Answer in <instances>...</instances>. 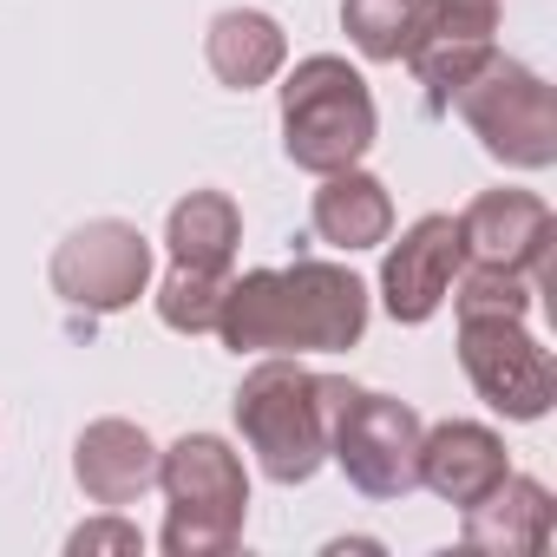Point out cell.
<instances>
[{"mask_svg":"<svg viewBox=\"0 0 557 557\" xmlns=\"http://www.w3.org/2000/svg\"><path fill=\"white\" fill-rule=\"evenodd\" d=\"M368 329V289L361 275L335 262H296V269H249L230 275L216 329L236 355H309V348H355Z\"/></svg>","mask_w":557,"mask_h":557,"instance_id":"6da1fadb","label":"cell"},{"mask_svg":"<svg viewBox=\"0 0 557 557\" xmlns=\"http://www.w3.org/2000/svg\"><path fill=\"white\" fill-rule=\"evenodd\" d=\"M342 394H348V381L309 374L296 361H262L236 387V426L275 485L315 479V466L329 459V413Z\"/></svg>","mask_w":557,"mask_h":557,"instance_id":"7a4b0ae2","label":"cell"},{"mask_svg":"<svg viewBox=\"0 0 557 557\" xmlns=\"http://www.w3.org/2000/svg\"><path fill=\"white\" fill-rule=\"evenodd\" d=\"M368 145H374L368 79L335 53L302 60L283 86V151H289V164H302L315 177H335V171L361 164Z\"/></svg>","mask_w":557,"mask_h":557,"instance_id":"3957f363","label":"cell"},{"mask_svg":"<svg viewBox=\"0 0 557 557\" xmlns=\"http://www.w3.org/2000/svg\"><path fill=\"white\" fill-rule=\"evenodd\" d=\"M158 485L171 498V524H164L171 557H210L243 537L249 479H243V459L216 433H184L158 459Z\"/></svg>","mask_w":557,"mask_h":557,"instance_id":"277c9868","label":"cell"},{"mask_svg":"<svg viewBox=\"0 0 557 557\" xmlns=\"http://www.w3.org/2000/svg\"><path fill=\"white\" fill-rule=\"evenodd\" d=\"M453 106L466 112V125L485 138V151H492L498 164L544 171V164L557 158V99H550V86H544L531 66L492 53V60L453 92Z\"/></svg>","mask_w":557,"mask_h":557,"instance_id":"5b68a950","label":"cell"},{"mask_svg":"<svg viewBox=\"0 0 557 557\" xmlns=\"http://www.w3.org/2000/svg\"><path fill=\"white\" fill-rule=\"evenodd\" d=\"M329 453L368 498H407L420 485V413L348 381L329 413Z\"/></svg>","mask_w":557,"mask_h":557,"instance_id":"8992f818","label":"cell"},{"mask_svg":"<svg viewBox=\"0 0 557 557\" xmlns=\"http://www.w3.org/2000/svg\"><path fill=\"white\" fill-rule=\"evenodd\" d=\"M492 34H498V0H407L400 60L420 73L433 112H446L453 92L492 60Z\"/></svg>","mask_w":557,"mask_h":557,"instance_id":"52a82bcc","label":"cell"},{"mask_svg":"<svg viewBox=\"0 0 557 557\" xmlns=\"http://www.w3.org/2000/svg\"><path fill=\"white\" fill-rule=\"evenodd\" d=\"M459 361L485 407L505 420H544L557 400L550 355L518 329V315H459Z\"/></svg>","mask_w":557,"mask_h":557,"instance_id":"ba28073f","label":"cell"},{"mask_svg":"<svg viewBox=\"0 0 557 557\" xmlns=\"http://www.w3.org/2000/svg\"><path fill=\"white\" fill-rule=\"evenodd\" d=\"M145 283H151V243L119 216H99V223L73 230L53 256V289L73 309H92V315L132 309L145 296Z\"/></svg>","mask_w":557,"mask_h":557,"instance_id":"9c48e42d","label":"cell"},{"mask_svg":"<svg viewBox=\"0 0 557 557\" xmlns=\"http://www.w3.org/2000/svg\"><path fill=\"white\" fill-rule=\"evenodd\" d=\"M459 236H466V256L518 269V275H531V289H544V275H550V236H557L544 197H531V190H485L459 216Z\"/></svg>","mask_w":557,"mask_h":557,"instance_id":"30bf717a","label":"cell"},{"mask_svg":"<svg viewBox=\"0 0 557 557\" xmlns=\"http://www.w3.org/2000/svg\"><path fill=\"white\" fill-rule=\"evenodd\" d=\"M466 262V236H459V216H420L394 249H387V269H381V296H387V315L394 322H426L446 289H453V275Z\"/></svg>","mask_w":557,"mask_h":557,"instance_id":"8fae6325","label":"cell"},{"mask_svg":"<svg viewBox=\"0 0 557 557\" xmlns=\"http://www.w3.org/2000/svg\"><path fill=\"white\" fill-rule=\"evenodd\" d=\"M498 479H505V446L492 426L446 420L420 433V485H433L446 505H479Z\"/></svg>","mask_w":557,"mask_h":557,"instance_id":"7c38bea8","label":"cell"},{"mask_svg":"<svg viewBox=\"0 0 557 557\" xmlns=\"http://www.w3.org/2000/svg\"><path fill=\"white\" fill-rule=\"evenodd\" d=\"M73 472H79V485H86L92 505H132L158 479V446L132 420H99V426L79 433Z\"/></svg>","mask_w":557,"mask_h":557,"instance_id":"4fadbf2b","label":"cell"},{"mask_svg":"<svg viewBox=\"0 0 557 557\" xmlns=\"http://www.w3.org/2000/svg\"><path fill=\"white\" fill-rule=\"evenodd\" d=\"M466 544L472 550H505V557H537L550 544V492L537 479H498L479 505H466Z\"/></svg>","mask_w":557,"mask_h":557,"instance_id":"5bb4252c","label":"cell"},{"mask_svg":"<svg viewBox=\"0 0 557 557\" xmlns=\"http://www.w3.org/2000/svg\"><path fill=\"white\" fill-rule=\"evenodd\" d=\"M203 53H210V73H216L223 86L256 92V86H269L275 73H283L289 40H283V27H275L269 14H256V8H230V14L210 21Z\"/></svg>","mask_w":557,"mask_h":557,"instance_id":"9a60e30c","label":"cell"},{"mask_svg":"<svg viewBox=\"0 0 557 557\" xmlns=\"http://www.w3.org/2000/svg\"><path fill=\"white\" fill-rule=\"evenodd\" d=\"M394 230V203H387V184L368 177V171H335L322 190H315V236L335 243V249H374L387 243Z\"/></svg>","mask_w":557,"mask_h":557,"instance_id":"2e32d148","label":"cell"},{"mask_svg":"<svg viewBox=\"0 0 557 557\" xmlns=\"http://www.w3.org/2000/svg\"><path fill=\"white\" fill-rule=\"evenodd\" d=\"M171 262L177 269H230L236 243H243V216L223 190H190L177 210H171Z\"/></svg>","mask_w":557,"mask_h":557,"instance_id":"e0dca14e","label":"cell"},{"mask_svg":"<svg viewBox=\"0 0 557 557\" xmlns=\"http://www.w3.org/2000/svg\"><path fill=\"white\" fill-rule=\"evenodd\" d=\"M223 289H230V269H177V262H171L164 289H158L164 329H177V335H210V329H216V309H223Z\"/></svg>","mask_w":557,"mask_h":557,"instance_id":"ac0fdd59","label":"cell"},{"mask_svg":"<svg viewBox=\"0 0 557 557\" xmlns=\"http://www.w3.org/2000/svg\"><path fill=\"white\" fill-rule=\"evenodd\" d=\"M342 27L368 60H400L407 47V0H342Z\"/></svg>","mask_w":557,"mask_h":557,"instance_id":"d6986e66","label":"cell"},{"mask_svg":"<svg viewBox=\"0 0 557 557\" xmlns=\"http://www.w3.org/2000/svg\"><path fill=\"white\" fill-rule=\"evenodd\" d=\"M531 275H518V269H498V262H479L466 283H459V315H518L524 322V309H531Z\"/></svg>","mask_w":557,"mask_h":557,"instance_id":"ffe728a7","label":"cell"},{"mask_svg":"<svg viewBox=\"0 0 557 557\" xmlns=\"http://www.w3.org/2000/svg\"><path fill=\"white\" fill-rule=\"evenodd\" d=\"M145 537L132 531V524H119V518H106V524H86V531H73V550H138Z\"/></svg>","mask_w":557,"mask_h":557,"instance_id":"44dd1931","label":"cell"}]
</instances>
